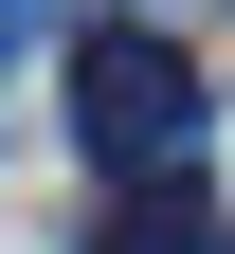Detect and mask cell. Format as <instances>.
Returning a JSON list of instances; mask_svg holds the SVG:
<instances>
[{
	"instance_id": "1",
	"label": "cell",
	"mask_w": 235,
	"mask_h": 254,
	"mask_svg": "<svg viewBox=\"0 0 235 254\" xmlns=\"http://www.w3.org/2000/svg\"><path fill=\"white\" fill-rule=\"evenodd\" d=\"M73 91H91V145H109V164H181V145H199V73L163 37H127V18L73 37Z\"/></svg>"
},
{
	"instance_id": "2",
	"label": "cell",
	"mask_w": 235,
	"mask_h": 254,
	"mask_svg": "<svg viewBox=\"0 0 235 254\" xmlns=\"http://www.w3.org/2000/svg\"><path fill=\"white\" fill-rule=\"evenodd\" d=\"M37 37H91V0H0V55H37Z\"/></svg>"
}]
</instances>
